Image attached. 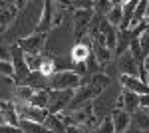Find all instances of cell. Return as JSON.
Here are the masks:
<instances>
[{
    "instance_id": "obj_1",
    "label": "cell",
    "mask_w": 149,
    "mask_h": 133,
    "mask_svg": "<svg viewBox=\"0 0 149 133\" xmlns=\"http://www.w3.org/2000/svg\"><path fill=\"white\" fill-rule=\"evenodd\" d=\"M84 79L74 74V70H66V72H56L52 78H50V86H52V91H62V89H76L81 86Z\"/></svg>"
},
{
    "instance_id": "obj_13",
    "label": "cell",
    "mask_w": 149,
    "mask_h": 133,
    "mask_svg": "<svg viewBox=\"0 0 149 133\" xmlns=\"http://www.w3.org/2000/svg\"><path fill=\"white\" fill-rule=\"evenodd\" d=\"M50 28H52V2H44V8H42V14H40L36 32L46 34V30H50Z\"/></svg>"
},
{
    "instance_id": "obj_14",
    "label": "cell",
    "mask_w": 149,
    "mask_h": 133,
    "mask_svg": "<svg viewBox=\"0 0 149 133\" xmlns=\"http://www.w3.org/2000/svg\"><path fill=\"white\" fill-rule=\"evenodd\" d=\"M26 105L38 107V109H48L50 107V93H48L46 89H34L32 97H30V101Z\"/></svg>"
},
{
    "instance_id": "obj_18",
    "label": "cell",
    "mask_w": 149,
    "mask_h": 133,
    "mask_svg": "<svg viewBox=\"0 0 149 133\" xmlns=\"http://www.w3.org/2000/svg\"><path fill=\"white\" fill-rule=\"evenodd\" d=\"M24 64H26V68H28V72H40V66H42V56L40 54H26L24 52Z\"/></svg>"
},
{
    "instance_id": "obj_29",
    "label": "cell",
    "mask_w": 149,
    "mask_h": 133,
    "mask_svg": "<svg viewBox=\"0 0 149 133\" xmlns=\"http://www.w3.org/2000/svg\"><path fill=\"white\" fill-rule=\"evenodd\" d=\"M66 133H88V131H84L78 125H70V127H66Z\"/></svg>"
},
{
    "instance_id": "obj_2",
    "label": "cell",
    "mask_w": 149,
    "mask_h": 133,
    "mask_svg": "<svg viewBox=\"0 0 149 133\" xmlns=\"http://www.w3.org/2000/svg\"><path fill=\"white\" fill-rule=\"evenodd\" d=\"M93 18V10H76L74 12V20H72V30L76 34V38H84L88 34L90 22Z\"/></svg>"
},
{
    "instance_id": "obj_26",
    "label": "cell",
    "mask_w": 149,
    "mask_h": 133,
    "mask_svg": "<svg viewBox=\"0 0 149 133\" xmlns=\"http://www.w3.org/2000/svg\"><path fill=\"white\" fill-rule=\"evenodd\" d=\"M0 62H12V54L6 46H0Z\"/></svg>"
},
{
    "instance_id": "obj_10",
    "label": "cell",
    "mask_w": 149,
    "mask_h": 133,
    "mask_svg": "<svg viewBox=\"0 0 149 133\" xmlns=\"http://www.w3.org/2000/svg\"><path fill=\"white\" fill-rule=\"evenodd\" d=\"M117 109H123V111H127L129 115H133V113L139 109V95L123 89V93H121L119 100H117Z\"/></svg>"
},
{
    "instance_id": "obj_19",
    "label": "cell",
    "mask_w": 149,
    "mask_h": 133,
    "mask_svg": "<svg viewBox=\"0 0 149 133\" xmlns=\"http://www.w3.org/2000/svg\"><path fill=\"white\" fill-rule=\"evenodd\" d=\"M20 131L22 133H50L46 129V125H40V123H30V121H24L20 119Z\"/></svg>"
},
{
    "instance_id": "obj_25",
    "label": "cell",
    "mask_w": 149,
    "mask_h": 133,
    "mask_svg": "<svg viewBox=\"0 0 149 133\" xmlns=\"http://www.w3.org/2000/svg\"><path fill=\"white\" fill-rule=\"evenodd\" d=\"M0 74L6 78H14V66L12 62H0Z\"/></svg>"
},
{
    "instance_id": "obj_31",
    "label": "cell",
    "mask_w": 149,
    "mask_h": 133,
    "mask_svg": "<svg viewBox=\"0 0 149 133\" xmlns=\"http://www.w3.org/2000/svg\"><path fill=\"white\" fill-rule=\"evenodd\" d=\"M143 22L149 24V2L145 4V14H143Z\"/></svg>"
},
{
    "instance_id": "obj_5",
    "label": "cell",
    "mask_w": 149,
    "mask_h": 133,
    "mask_svg": "<svg viewBox=\"0 0 149 133\" xmlns=\"http://www.w3.org/2000/svg\"><path fill=\"white\" fill-rule=\"evenodd\" d=\"M119 81H121V88L125 91H131L135 95H147L149 93L147 84L139 76H119Z\"/></svg>"
},
{
    "instance_id": "obj_9",
    "label": "cell",
    "mask_w": 149,
    "mask_h": 133,
    "mask_svg": "<svg viewBox=\"0 0 149 133\" xmlns=\"http://www.w3.org/2000/svg\"><path fill=\"white\" fill-rule=\"evenodd\" d=\"M12 54V66H14V78L16 79H24L30 72H28V68H26V64H24V52L18 48V46H14L10 50Z\"/></svg>"
},
{
    "instance_id": "obj_4",
    "label": "cell",
    "mask_w": 149,
    "mask_h": 133,
    "mask_svg": "<svg viewBox=\"0 0 149 133\" xmlns=\"http://www.w3.org/2000/svg\"><path fill=\"white\" fill-rule=\"evenodd\" d=\"M18 111V115H20V119L24 121H30V123H40V125H44L48 119V115H50V111L48 109H38V107H30V105H18L16 107Z\"/></svg>"
},
{
    "instance_id": "obj_11",
    "label": "cell",
    "mask_w": 149,
    "mask_h": 133,
    "mask_svg": "<svg viewBox=\"0 0 149 133\" xmlns=\"http://www.w3.org/2000/svg\"><path fill=\"white\" fill-rule=\"evenodd\" d=\"M0 115L6 125H12V127H18L20 125V115L16 111V105L14 103H8V101H0Z\"/></svg>"
},
{
    "instance_id": "obj_32",
    "label": "cell",
    "mask_w": 149,
    "mask_h": 133,
    "mask_svg": "<svg viewBox=\"0 0 149 133\" xmlns=\"http://www.w3.org/2000/svg\"><path fill=\"white\" fill-rule=\"evenodd\" d=\"M125 133H141V131H137V129H135L133 125H129V127H127V131H125Z\"/></svg>"
},
{
    "instance_id": "obj_21",
    "label": "cell",
    "mask_w": 149,
    "mask_h": 133,
    "mask_svg": "<svg viewBox=\"0 0 149 133\" xmlns=\"http://www.w3.org/2000/svg\"><path fill=\"white\" fill-rule=\"evenodd\" d=\"M56 74V62L52 58H44L42 60V66H40V76L44 78H52Z\"/></svg>"
},
{
    "instance_id": "obj_15",
    "label": "cell",
    "mask_w": 149,
    "mask_h": 133,
    "mask_svg": "<svg viewBox=\"0 0 149 133\" xmlns=\"http://www.w3.org/2000/svg\"><path fill=\"white\" fill-rule=\"evenodd\" d=\"M92 56L95 58L97 66H105V64L111 62V50H107V48L102 46V44H95V42H93V46H92Z\"/></svg>"
},
{
    "instance_id": "obj_22",
    "label": "cell",
    "mask_w": 149,
    "mask_h": 133,
    "mask_svg": "<svg viewBox=\"0 0 149 133\" xmlns=\"http://www.w3.org/2000/svg\"><path fill=\"white\" fill-rule=\"evenodd\" d=\"M32 93H34V88L32 86H24V84H20L18 88H16V97L20 101H24V103H28L30 101V97H32Z\"/></svg>"
},
{
    "instance_id": "obj_23",
    "label": "cell",
    "mask_w": 149,
    "mask_h": 133,
    "mask_svg": "<svg viewBox=\"0 0 149 133\" xmlns=\"http://www.w3.org/2000/svg\"><path fill=\"white\" fill-rule=\"evenodd\" d=\"M97 133H115V129H113V121H111V115H105L102 121H100Z\"/></svg>"
},
{
    "instance_id": "obj_24",
    "label": "cell",
    "mask_w": 149,
    "mask_h": 133,
    "mask_svg": "<svg viewBox=\"0 0 149 133\" xmlns=\"http://www.w3.org/2000/svg\"><path fill=\"white\" fill-rule=\"evenodd\" d=\"M92 86H95V88H107L109 86V76H103V74H93L92 76Z\"/></svg>"
},
{
    "instance_id": "obj_30",
    "label": "cell",
    "mask_w": 149,
    "mask_h": 133,
    "mask_svg": "<svg viewBox=\"0 0 149 133\" xmlns=\"http://www.w3.org/2000/svg\"><path fill=\"white\" fill-rule=\"evenodd\" d=\"M141 68H143V72H149V54L143 58V62H141Z\"/></svg>"
},
{
    "instance_id": "obj_33",
    "label": "cell",
    "mask_w": 149,
    "mask_h": 133,
    "mask_svg": "<svg viewBox=\"0 0 149 133\" xmlns=\"http://www.w3.org/2000/svg\"><path fill=\"white\" fill-rule=\"evenodd\" d=\"M143 81H145V84H147V88H149V72H147V78L143 79Z\"/></svg>"
},
{
    "instance_id": "obj_17",
    "label": "cell",
    "mask_w": 149,
    "mask_h": 133,
    "mask_svg": "<svg viewBox=\"0 0 149 133\" xmlns=\"http://www.w3.org/2000/svg\"><path fill=\"white\" fill-rule=\"evenodd\" d=\"M121 4L123 2H113V8L105 14V22L109 24L113 30L121 26Z\"/></svg>"
},
{
    "instance_id": "obj_20",
    "label": "cell",
    "mask_w": 149,
    "mask_h": 133,
    "mask_svg": "<svg viewBox=\"0 0 149 133\" xmlns=\"http://www.w3.org/2000/svg\"><path fill=\"white\" fill-rule=\"evenodd\" d=\"M46 129L50 133H66V125L58 119L56 115H48V119H46Z\"/></svg>"
},
{
    "instance_id": "obj_27",
    "label": "cell",
    "mask_w": 149,
    "mask_h": 133,
    "mask_svg": "<svg viewBox=\"0 0 149 133\" xmlns=\"http://www.w3.org/2000/svg\"><path fill=\"white\" fill-rule=\"evenodd\" d=\"M0 133H22V131H20V127H12V125L2 123L0 125Z\"/></svg>"
},
{
    "instance_id": "obj_16",
    "label": "cell",
    "mask_w": 149,
    "mask_h": 133,
    "mask_svg": "<svg viewBox=\"0 0 149 133\" xmlns=\"http://www.w3.org/2000/svg\"><path fill=\"white\" fill-rule=\"evenodd\" d=\"M131 125L137 129V131H149V115L145 113V109H137L131 115Z\"/></svg>"
},
{
    "instance_id": "obj_7",
    "label": "cell",
    "mask_w": 149,
    "mask_h": 133,
    "mask_svg": "<svg viewBox=\"0 0 149 133\" xmlns=\"http://www.w3.org/2000/svg\"><path fill=\"white\" fill-rule=\"evenodd\" d=\"M50 93V109L54 113H60L74 97V89H62V91H48Z\"/></svg>"
},
{
    "instance_id": "obj_6",
    "label": "cell",
    "mask_w": 149,
    "mask_h": 133,
    "mask_svg": "<svg viewBox=\"0 0 149 133\" xmlns=\"http://www.w3.org/2000/svg\"><path fill=\"white\" fill-rule=\"evenodd\" d=\"M90 56H92V40H90L88 36H84L81 42H78V44L72 48L70 58H72L74 64H86Z\"/></svg>"
},
{
    "instance_id": "obj_8",
    "label": "cell",
    "mask_w": 149,
    "mask_h": 133,
    "mask_svg": "<svg viewBox=\"0 0 149 133\" xmlns=\"http://www.w3.org/2000/svg\"><path fill=\"white\" fill-rule=\"evenodd\" d=\"M119 72L121 76H139V70H137V60L133 58V54L127 50L119 56Z\"/></svg>"
},
{
    "instance_id": "obj_34",
    "label": "cell",
    "mask_w": 149,
    "mask_h": 133,
    "mask_svg": "<svg viewBox=\"0 0 149 133\" xmlns=\"http://www.w3.org/2000/svg\"><path fill=\"white\" fill-rule=\"evenodd\" d=\"M145 113H147V115H149V107H147V109H145Z\"/></svg>"
},
{
    "instance_id": "obj_12",
    "label": "cell",
    "mask_w": 149,
    "mask_h": 133,
    "mask_svg": "<svg viewBox=\"0 0 149 133\" xmlns=\"http://www.w3.org/2000/svg\"><path fill=\"white\" fill-rule=\"evenodd\" d=\"M111 121H113L115 133H125L127 127L131 125V115L123 109H115L113 113H111Z\"/></svg>"
},
{
    "instance_id": "obj_28",
    "label": "cell",
    "mask_w": 149,
    "mask_h": 133,
    "mask_svg": "<svg viewBox=\"0 0 149 133\" xmlns=\"http://www.w3.org/2000/svg\"><path fill=\"white\" fill-rule=\"evenodd\" d=\"M147 107H149V93L139 95V109H147Z\"/></svg>"
},
{
    "instance_id": "obj_3",
    "label": "cell",
    "mask_w": 149,
    "mask_h": 133,
    "mask_svg": "<svg viewBox=\"0 0 149 133\" xmlns=\"http://www.w3.org/2000/svg\"><path fill=\"white\" fill-rule=\"evenodd\" d=\"M44 44H46V34L34 32V34H30V36H26V38H20L16 46L22 52H26V54H38L44 48Z\"/></svg>"
}]
</instances>
